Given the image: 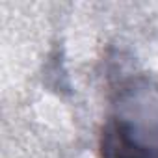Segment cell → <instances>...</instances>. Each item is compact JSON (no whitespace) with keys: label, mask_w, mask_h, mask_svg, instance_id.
I'll return each mask as SVG.
<instances>
[{"label":"cell","mask_w":158,"mask_h":158,"mask_svg":"<svg viewBox=\"0 0 158 158\" xmlns=\"http://www.w3.org/2000/svg\"><path fill=\"white\" fill-rule=\"evenodd\" d=\"M99 158H158V128L138 115L112 112L101 128Z\"/></svg>","instance_id":"obj_1"}]
</instances>
